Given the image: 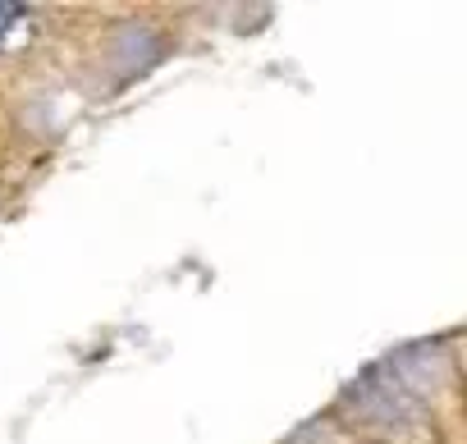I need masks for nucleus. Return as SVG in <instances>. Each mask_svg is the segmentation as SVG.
Wrapping results in <instances>:
<instances>
[{
  "label": "nucleus",
  "mask_w": 467,
  "mask_h": 444,
  "mask_svg": "<svg viewBox=\"0 0 467 444\" xmlns=\"http://www.w3.org/2000/svg\"><path fill=\"white\" fill-rule=\"evenodd\" d=\"M33 37V15L24 5H0V51H19Z\"/></svg>",
  "instance_id": "obj_1"
}]
</instances>
